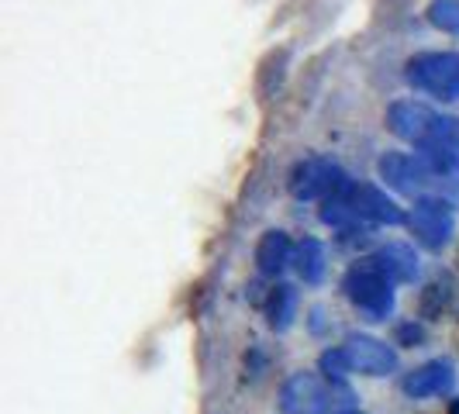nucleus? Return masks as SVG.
Here are the masks:
<instances>
[{
    "instance_id": "nucleus-15",
    "label": "nucleus",
    "mask_w": 459,
    "mask_h": 414,
    "mask_svg": "<svg viewBox=\"0 0 459 414\" xmlns=\"http://www.w3.org/2000/svg\"><path fill=\"white\" fill-rule=\"evenodd\" d=\"M429 22L449 31V35H459V0H432L429 4Z\"/></svg>"
},
{
    "instance_id": "nucleus-8",
    "label": "nucleus",
    "mask_w": 459,
    "mask_h": 414,
    "mask_svg": "<svg viewBox=\"0 0 459 414\" xmlns=\"http://www.w3.org/2000/svg\"><path fill=\"white\" fill-rule=\"evenodd\" d=\"M377 169H380V180H384V184L394 186L397 194H408V197L421 194L425 186L432 184V177H429V169L421 166V160H418V156H404V152H387Z\"/></svg>"
},
{
    "instance_id": "nucleus-5",
    "label": "nucleus",
    "mask_w": 459,
    "mask_h": 414,
    "mask_svg": "<svg viewBox=\"0 0 459 414\" xmlns=\"http://www.w3.org/2000/svg\"><path fill=\"white\" fill-rule=\"evenodd\" d=\"M349 180L345 173L328 160H304L290 169V194L298 201H318V197H339L349 190Z\"/></svg>"
},
{
    "instance_id": "nucleus-13",
    "label": "nucleus",
    "mask_w": 459,
    "mask_h": 414,
    "mask_svg": "<svg viewBox=\"0 0 459 414\" xmlns=\"http://www.w3.org/2000/svg\"><path fill=\"white\" fill-rule=\"evenodd\" d=\"M294 311H298V294H294V287H276L273 294H270V300H266V318H270V324H273L276 332L290 328Z\"/></svg>"
},
{
    "instance_id": "nucleus-1",
    "label": "nucleus",
    "mask_w": 459,
    "mask_h": 414,
    "mask_svg": "<svg viewBox=\"0 0 459 414\" xmlns=\"http://www.w3.org/2000/svg\"><path fill=\"white\" fill-rule=\"evenodd\" d=\"M387 125L397 138L411 142L418 149H438L459 160V117L438 115L429 104L397 100L387 111Z\"/></svg>"
},
{
    "instance_id": "nucleus-3",
    "label": "nucleus",
    "mask_w": 459,
    "mask_h": 414,
    "mask_svg": "<svg viewBox=\"0 0 459 414\" xmlns=\"http://www.w3.org/2000/svg\"><path fill=\"white\" fill-rule=\"evenodd\" d=\"M391 276L384 273L377 263H363V266H352L342 280V290L349 294V300L356 307H363L369 315L384 318L394 307V290H391Z\"/></svg>"
},
{
    "instance_id": "nucleus-7",
    "label": "nucleus",
    "mask_w": 459,
    "mask_h": 414,
    "mask_svg": "<svg viewBox=\"0 0 459 414\" xmlns=\"http://www.w3.org/2000/svg\"><path fill=\"white\" fill-rule=\"evenodd\" d=\"M345 363H349V373H369V376H384L397 367V356L387 342H377L369 335H352L349 342L342 345Z\"/></svg>"
},
{
    "instance_id": "nucleus-11",
    "label": "nucleus",
    "mask_w": 459,
    "mask_h": 414,
    "mask_svg": "<svg viewBox=\"0 0 459 414\" xmlns=\"http://www.w3.org/2000/svg\"><path fill=\"white\" fill-rule=\"evenodd\" d=\"M290 253H294V246H290V238L283 231H266L259 238V246H255V263H259L263 273L273 276L290 263Z\"/></svg>"
},
{
    "instance_id": "nucleus-2",
    "label": "nucleus",
    "mask_w": 459,
    "mask_h": 414,
    "mask_svg": "<svg viewBox=\"0 0 459 414\" xmlns=\"http://www.w3.org/2000/svg\"><path fill=\"white\" fill-rule=\"evenodd\" d=\"M408 83L438 100L459 97V52H421L408 63Z\"/></svg>"
},
{
    "instance_id": "nucleus-10",
    "label": "nucleus",
    "mask_w": 459,
    "mask_h": 414,
    "mask_svg": "<svg viewBox=\"0 0 459 414\" xmlns=\"http://www.w3.org/2000/svg\"><path fill=\"white\" fill-rule=\"evenodd\" d=\"M449 384H453V367L449 363H429V367L414 369L408 376L404 391L411 397H432V393L449 391Z\"/></svg>"
},
{
    "instance_id": "nucleus-14",
    "label": "nucleus",
    "mask_w": 459,
    "mask_h": 414,
    "mask_svg": "<svg viewBox=\"0 0 459 414\" xmlns=\"http://www.w3.org/2000/svg\"><path fill=\"white\" fill-rule=\"evenodd\" d=\"M298 273L307 283H318L325 273V246L318 238H304L298 246Z\"/></svg>"
},
{
    "instance_id": "nucleus-12",
    "label": "nucleus",
    "mask_w": 459,
    "mask_h": 414,
    "mask_svg": "<svg viewBox=\"0 0 459 414\" xmlns=\"http://www.w3.org/2000/svg\"><path fill=\"white\" fill-rule=\"evenodd\" d=\"M373 263L391 276V280H397V283H411L414 276H418V259H414V253L408 246H384Z\"/></svg>"
},
{
    "instance_id": "nucleus-9",
    "label": "nucleus",
    "mask_w": 459,
    "mask_h": 414,
    "mask_svg": "<svg viewBox=\"0 0 459 414\" xmlns=\"http://www.w3.org/2000/svg\"><path fill=\"white\" fill-rule=\"evenodd\" d=\"M345 201L352 204L356 218H367L373 225H401L404 221V211L394 204L384 190H377V186L352 184L345 190Z\"/></svg>"
},
{
    "instance_id": "nucleus-6",
    "label": "nucleus",
    "mask_w": 459,
    "mask_h": 414,
    "mask_svg": "<svg viewBox=\"0 0 459 414\" xmlns=\"http://www.w3.org/2000/svg\"><path fill=\"white\" fill-rule=\"evenodd\" d=\"M408 225H411L414 238H418L425 249H442V246L453 238V229H456L453 207H449L446 197H418L411 207Z\"/></svg>"
},
{
    "instance_id": "nucleus-16",
    "label": "nucleus",
    "mask_w": 459,
    "mask_h": 414,
    "mask_svg": "<svg viewBox=\"0 0 459 414\" xmlns=\"http://www.w3.org/2000/svg\"><path fill=\"white\" fill-rule=\"evenodd\" d=\"M342 414H356V411H342Z\"/></svg>"
},
{
    "instance_id": "nucleus-4",
    "label": "nucleus",
    "mask_w": 459,
    "mask_h": 414,
    "mask_svg": "<svg viewBox=\"0 0 459 414\" xmlns=\"http://www.w3.org/2000/svg\"><path fill=\"white\" fill-rule=\"evenodd\" d=\"M339 387L332 380H325L318 373H294L283 393H280V411L283 414H332Z\"/></svg>"
}]
</instances>
